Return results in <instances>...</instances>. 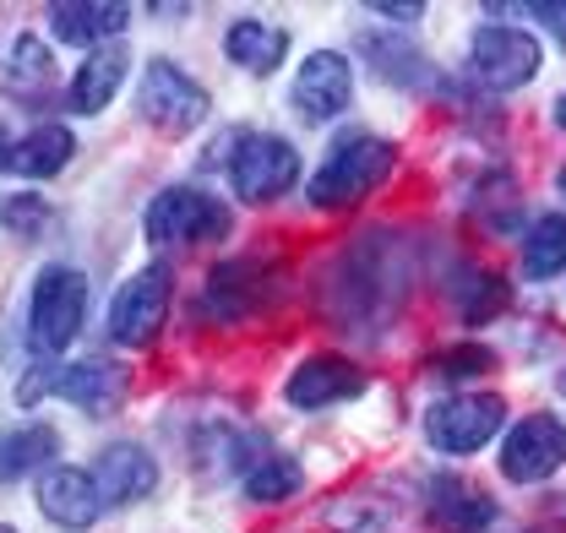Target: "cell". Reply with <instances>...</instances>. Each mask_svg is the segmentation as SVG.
<instances>
[{
  "label": "cell",
  "mask_w": 566,
  "mask_h": 533,
  "mask_svg": "<svg viewBox=\"0 0 566 533\" xmlns=\"http://www.w3.org/2000/svg\"><path fill=\"white\" fill-rule=\"evenodd\" d=\"M39 512L55 523V529H93L104 518V490L93 479V468H71V463H55L44 468L39 479Z\"/></svg>",
  "instance_id": "4fadbf2b"
},
{
  "label": "cell",
  "mask_w": 566,
  "mask_h": 533,
  "mask_svg": "<svg viewBox=\"0 0 566 533\" xmlns=\"http://www.w3.org/2000/svg\"><path fill=\"white\" fill-rule=\"evenodd\" d=\"M370 11H376V17H387V22H420L424 17V6H387V0H376Z\"/></svg>",
  "instance_id": "83f0119b"
},
{
  "label": "cell",
  "mask_w": 566,
  "mask_h": 533,
  "mask_svg": "<svg viewBox=\"0 0 566 533\" xmlns=\"http://www.w3.org/2000/svg\"><path fill=\"white\" fill-rule=\"evenodd\" d=\"M300 484H305V473H300L294 458H283V452L245 468V495H251V501H289V495H300Z\"/></svg>",
  "instance_id": "cb8c5ba5"
},
{
  "label": "cell",
  "mask_w": 566,
  "mask_h": 533,
  "mask_svg": "<svg viewBox=\"0 0 566 533\" xmlns=\"http://www.w3.org/2000/svg\"><path fill=\"white\" fill-rule=\"evenodd\" d=\"M534 17H539V22H545V28H551V33L562 39V50H566V0H551V6H534Z\"/></svg>",
  "instance_id": "4316f807"
},
{
  "label": "cell",
  "mask_w": 566,
  "mask_h": 533,
  "mask_svg": "<svg viewBox=\"0 0 566 533\" xmlns=\"http://www.w3.org/2000/svg\"><path fill=\"white\" fill-rule=\"evenodd\" d=\"M126 71H132V55H126L120 44L87 50V61H82V66H76V76L66 82V109H71V115H98V109H104V104L120 93Z\"/></svg>",
  "instance_id": "e0dca14e"
},
{
  "label": "cell",
  "mask_w": 566,
  "mask_h": 533,
  "mask_svg": "<svg viewBox=\"0 0 566 533\" xmlns=\"http://www.w3.org/2000/svg\"><path fill=\"white\" fill-rule=\"evenodd\" d=\"M223 55L251 76H273L283 66V55H289V28L262 22V17H240L223 33Z\"/></svg>",
  "instance_id": "ac0fdd59"
},
{
  "label": "cell",
  "mask_w": 566,
  "mask_h": 533,
  "mask_svg": "<svg viewBox=\"0 0 566 533\" xmlns=\"http://www.w3.org/2000/svg\"><path fill=\"white\" fill-rule=\"evenodd\" d=\"M294 180H300V153H294V142L289 136H240V147H234V158H229V186H234V197L240 201H279L283 191H294Z\"/></svg>",
  "instance_id": "8992f818"
},
{
  "label": "cell",
  "mask_w": 566,
  "mask_h": 533,
  "mask_svg": "<svg viewBox=\"0 0 566 533\" xmlns=\"http://www.w3.org/2000/svg\"><path fill=\"white\" fill-rule=\"evenodd\" d=\"M0 218H6V229H11V234H22V240H39V234H44V223H50V207H44V197L22 191V197H6V201H0Z\"/></svg>",
  "instance_id": "d4e9b609"
},
{
  "label": "cell",
  "mask_w": 566,
  "mask_h": 533,
  "mask_svg": "<svg viewBox=\"0 0 566 533\" xmlns=\"http://www.w3.org/2000/svg\"><path fill=\"white\" fill-rule=\"evenodd\" d=\"M55 452H61V436L50 425H17L0 436V484H17L39 468H55Z\"/></svg>",
  "instance_id": "ffe728a7"
},
{
  "label": "cell",
  "mask_w": 566,
  "mask_h": 533,
  "mask_svg": "<svg viewBox=\"0 0 566 533\" xmlns=\"http://www.w3.org/2000/svg\"><path fill=\"white\" fill-rule=\"evenodd\" d=\"M430 518L441 533H485L495 523V501L480 495L474 484H458V479H436L430 484Z\"/></svg>",
  "instance_id": "d6986e66"
},
{
  "label": "cell",
  "mask_w": 566,
  "mask_h": 533,
  "mask_svg": "<svg viewBox=\"0 0 566 533\" xmlns=\"http://www.w3.org/2000/svg\"><path fill=\"white\" fill-rule=\"evenodd\" d=\"M0 533H17V529H11V523H0Z\"/></svg>",
  "instance_id": "1f68e13d"
},
{
  "label": "cell",
  "mask_w": 566,
  "mask_h": 533,
  "mask_svg": "<svg viewBox=\"0 0 566 533\" xmlns=\"http://www.w3.org/2000/svg\"><path fill=\"white\" fill-rule=\"evenodd\" d=\"M562 272H566V218L562 212H545L523 234V278L545 283V278H562Z\"/></svg>",
  "instance_id": "44dd1931"
},
{
  "label": "cell",
  "mask_w": 566,
  "mask_h": 533,
  "mask_svg": "<svg viewBox=\"0 0 566 533\" xmlns=\"http://www.w3.org/2000/svg\"><path fill=\"white\" fill-rule=\"evenodd\" d=\"M398 164V147L387 136H370V132H354V136H338V147L327 153V164L311 175L305 186V201L316 212H344V207H359L370 191L387 186Z\"/></svg>",
  "instance_id": "6da1fadb"
},
{
  "label": "cell",
  "mask_w": 566,
  "mask_h": 533,
  "mask_svg": "<svg viewBox=\"0 0 566 533\" xmlns=\"http://www.w3.org/2000/svg\"><path fill=\"white\" fill-rule=\"evenodd\" d=\"M273 289H279V272L273 262H262V257H234V262H218L208 272V305L218 322H245V316H256L268 300H273Z\"/></svg>",
  "instance_id": "8fae6325"
},
{
  "label": "cell",
  "mask_w": 566,
  "mask_h": 533,
  "mask_svg": "<svg viewBox=\"0 0 566 533\" xmlns=\"http://www.w3.org/2000/svg\"><path fill=\"white\" fill-rule=\"evenodd\" d=\"M87 322V278L66 262L39 266L28 294V343L39 354H66V343Z\"/></svg>",
  "instance_id": "7a4b0ae2"
},
{
  "label": "cell",
  "mask_w": 566,
  "mask_h": 533,
  "mask_svg": "<svg viewBox=\"0 0 566 533\" xmlns=\"http://www.w3.org/2000/svg\"><path fill=\"white\" fill-rule=\"evenodd\" d=\"M501 425H506V403L495 393H458V398L430 403V414H424V436L447 458H469V452L491 447Z\"/></svg>",
  "instance_id": "277c9868"
},
{
  "label": "cell",
  "mask_w": 566,
  "mask_h": 533,
  "mask_svg": "<svg viewBox=\"0 0 566 533\" xmlns=\"http://www.w3.org/2000/svg\"><path fill=\"white\" fill-rule=\"evenodd\" d=\"M556 186H562V191H566V164H562V175H556Z\"/></svg>",
  "instance_id": "4dcf8cb0"
},
{
  "label": "cell",
  "mask_w": 566,
  "mask_h": 533,
  "mask_svg": "<svg viewBox=\"0 0 566 533\" xmlns=\"http://www.w3.org/2000/svg\"><path fill=\"white\" fill-rule=\"evenodd\" d=\"M556 126H562V132H566V93H562V98H556Z\"/></svg>",
  "instance_id": "f546056e"
},
{
  "label": "cell",
  "mask_w": 566,
  "mask_h": 533,
  "mask_svg": "<svg viewBox=\"0 0 566 533\" xmlns=\"http://www.w3.org/2000/svg\"><path fill=\"white\" fill-rule=\"evenodd\" d=\"M370 387V376L344 359V354H311L305 365H294V376L283 382V398L289 408H305V414H322V408H338V403H354Z\"/></svg>",
  "instance_id": "7c38bea8"
},
{
  "label": "cell",
  "mask_w": 566,
  "mask_h": 533,
  "mask_svg": "<svg viewBox=\"0 0 566 533\" xmlns=\"http://www.w3.org/2000/svg\"><path fill=\"white\" fill-rule=\"evenodd\" d=\"M71 153H76V136L66 126H33L17 142V169L28 180H50V175H61L71 164Z\"/></svg>",
  "instance_id": "7402d4cb"
},
{
  "label": "cell",
  "mask_w": 566,
  "mask_h": 533,
  "mask_svg": "<svg viewBox=\"0 0 566 533\" xmlns=\"http://www.w3.org/2000/svg\"><path fill=\"white\" fill-rule=\"evenodd\" d=\"M142 229L153 245H208L229 234V207L197 186H169L147 201Z\"/></svg>",
  "instance_id": "3957f363"
},
{
  "label": "cell",
  "mask_w": 566,
  "mask_h": 533,
  "mask_svg": "<svg viewBox=\"0 0 566 533\" xmlns=\"http://www.w3.org/2000/svg\"><path fill=\"white\" fill-rule=\"evenodd\" d=\"M539 61H545L539 39L523 33V28H512V22H485V28L474 33V44H469V66H474V76H480L485 87H495V93L528 87V82L539 76Z\"/></svg>",
  "instance_id": "52a82bcc"
},
{
  "label": "cell",
  "mask_w": 566,
  "mask_h": 533,
  "mask_svg": "<svg viewBox=\"0 0 566 533\" xmlns=\"http://www.w3.org/2000/svg\"><path fill=\"white\" fill-rule=\"evenodd\" d=\"M169 300H175V283H169V266H142L132 272L126 283H120V294L109 300V337L120 343V348H142V343H153L158 327H164V316H169Z\"/></svg>",
  "instance_id": "ba28073f"
},
{
  "label": "cell",
  "mask_w": 566,
  "mask_h": 533,
  "mask_svg": "<svg viewBox=\"0 0 566 533\" xmlns=\"http://www.w3.org/2000/svg\"><path fill=\"white\" fill-rule=\"evenodd\" d=\"M137 109L147 126H158V132H169V136H186L208 121V87L191 71H180L175 61H147L142 87H137Z\"/></svg>",
  "instance_id": "5b68a950"
},
{
  "label": "cell",
  "mask_w": 566,
  "mask_h": 533,
  "mask_svg": "<svg viewBox=\"0 0 566 533\" xmlns=\"http://www.w3.org/2000/svg\"><path fill=\"white\" fill-rule=\"evenodd\" d=\"M132 22V6L120 0H61L50 6V28L61 44H87V50H104L115 33H126Z\"/></svg>",
  "instance_id": "2e32d148"
},
{
  "label": "cell",
  "mask_w": 566,
  "mask_h": 533,
  "mask_svg": "<svg viewBox=\"0 0 566 533\" xmlns=\"http://www.w3.org/2000/svg\"><path fill=\"white\" fill-rule=\"evenodd\" d=\"M289 98H294V109H300L311 126L338 121V115L349 109V98H354L349 55H338V50H316V55H305V61H300V71H294Z\"/></svg>",
  "instance_id": "30bf717a"
},
{
  "label": "cell",
  "mask_w": 566,
  "mask_h": 533,
  "mask_svg": "<svg viewBox=\"0 0 566 533\" xmlns=\"http://www.w3.org/2000/svg\"><path fill=\"white\" fill-rule=\"evenodd\" d=\"M50 393L87 408V414H109V408L126 403L132 376H126V365H109V359H76V365H61L50 376Z\"/></svg>",
  "instance_id": "5bb4252c"
},
{
  "label": "cell",
  "mask_w": 566,
  "mask_h": 533,
  "mask_svg": "<svg viewBox=\"0 0 566 533\" xmlns=\"http://www.w3.org/2000/svg\"><path fill=\"white\" fill-rule=\"evenodd\" d=\"M50 82H55L50 50H44L33 33H22V39L11 44V71H6V87H11V93H22V98H39Z\"/></svg>",
  "instance_id": "603a6c76"
},
{
  "label": "cell",
  "mask_w": 566,
  "mask_h": 533,
  "mask_svg": "<svg viewBox=\"0 0 566 533\" xmlns=\"http://www.w3.org/2000/svg\"><path fill=\"white\" fill-rule=\"evenodd\" d=\"M495 365L491 348H480V343H463V348H447V354H436V376H452V382H463V376H485Z\"/></svg>",
  "instance_id": "484cf974"
},
{
  "label": "cell",
  "mask_w": 566,
  "mask_h": 533,
  "mask_svg": "<svg viewBox=\"0 0 566 533\" xmlns=\"http://www.w3.org/2000/svg\"><path fill=\"white\" fill-rule=\"evenodd\" d=\"M93 479L104 490V506H132L142 495H153L158 463H153V452H142L137 441H115V447H104L93 458Z\"/></svg>",
  "instance_id": "9a60e30c"
},
{
  "label": "cell",
  "mask_w": 566,
  "mask_h": 533,
  "mask_svg": "<svg viewBox=\"0 0 566 533\" xmlns=\"http://www.w3.org/2000/svg\"><path fill=\"white\" fill-rule=\"evenodd\" d=\"M6 164H17V142H11L6 126H0V169H6Z\"/></svg>",
  "instance_id": "f1b7e54d"
},
{
  "label": "cell",
  "mask_w": 566,
  "mask_h": 533,
  "mask_svg": "<svg viewBox=\"0 0 566 533\" xmlns=\"http://www.w3.org/2000/svg\"><path fill=\"white\" fill-rule=\"evenodd\" d=\"M495 463H501V473H506L512 484H539V479H551V473L566 463L562 419H556V414H528V419H517V425L501 436Z\"/></svg>",
  "instance_id": "9c48e42d"
}]
</instances>
